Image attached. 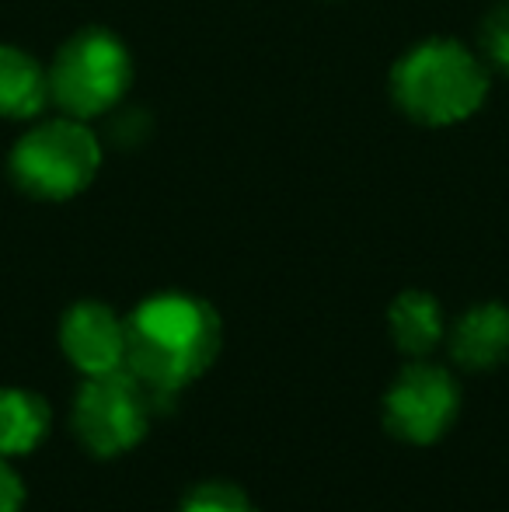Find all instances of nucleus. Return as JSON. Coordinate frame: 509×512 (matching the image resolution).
Returning <instances> with one entry per match:
<instances>
[{
	"label": "nucleus",
	"mask_w": 509,
	"mask_h": 512,
	"mask_svg": "<svg viewBox=\"0 0 509 512\" xmlns=\"http://www.w3.org/2000/svg\"><path fill=\"white\" fill-rule=\"evenodd\" d=\"M220 317L189 293L143 300L126 321V363L154 398H171L217 359Z\"/></svg>",
	"instance_id": "f257e3e1"
},
{
	"label": "nucleus",
	"mask_w": 509,
	"mask_h": 512,
	"mask_svg": "<svg viewBox=\"0 0 509 512\" xmlns=\"http://www.w3.org/2000/svg\"><path fill=\"white\" fill-rule=\"evenodd\" d=\"M391 91L408 119L422 126H454L482 108L489 70L461 42L429 39L398 60Z\"/></svg>",
	"instance_id": "f03ea898"
},
{
	"label": "nucleus",
	"mask_w": 509,
	"mask_h": 512,
	"mask_svg": "<svg viewBox=\"0 0 509 512\" xmlns=\"http://www.w3.org/2000/svg\"><path fill=\"white\" fill-rule=\"evenodd\" d=\"M102 168V147L84 119L39 122L18 140L11 154V175L35 199H70L91 185Z\"/></svg>",
	"instance_id": "7ed1b4c3"
},
{
	"label": "nucleus",
	"mask_w": 509,
	"mask_h": 512,
	"mask_svg": "<svg viewBox=\"0 0 509 512\" xmlns=\"http://www.w3.org/2000/svg\"><path fill=\"white\" fill-rule=\"evenodd\" d=\"M133 81L126 46L105 28L70 35L49 67V98L74 119H91L116 108Z\"/></svg>",
	"instance_id": "20e7f679"
},
{
	"label": "nucleus",
	"mask_w": 509,
	"mask_h": 512,
	"mask_svg": "<svg viewBox=\"0 0 509 512\" xmlns=\"http://www.w3.org/2000/svg\"><path fill=\"white\" fill-rule=\"evenodd\" d=\"M150 398L136 373L112 370L88 377L74 405V425L84 446H91L102 457L126 453L143 439L150 425Z\"/></svg>",
	"instance_id": "39448f33"
},
{
	"label": "nucleus",
	"mask_w": 509,
	"mask_h": 512,
	"mask_svg": "<svg viewBox=\"0 0 509 512\" xmlns=\"http://www.w3.org/2000/svg\"><path fill=\"white\" fill-rule=\"evenodd\" d=\"M457 401L461 394L447 373L436 366H412L387 391V429L408 443H433L454 422Z\"/></svg>",
	"instance_id": "423d86ee"
},
{
	"label": "nucleus",
	"mask_w": 509,
	"mask_h": 512,
	"mask_svg": "<svg viewBox=\"0 0 509 512\" xmlns=\"http://www.w3.org/2000/svg\"><path fill=\"white\" fill-rule=\"evenodd\" d=\"M60 345L70 363L88 377L112 373L126 363V321H119L112 307L84 300L63 317Z\"/></svg>",
	"instance_id": "0eeeda50"
},
{
	"label": "nucleus",
	"mask_w": 509,
	"mask_h": 512,
	"mask_svg": "<svg viewBox=\"0 0 509 512\" xmlns=\"http://www.w3.org/2000/svg\"><path fill=\"white\" fill-rule=\"evenodd\" d=\"M454 356L468 370H489L509 359V307L482 304L468 310L454 331Z\"/></svg>",
	"instance_id": "6e6552de"
},
{
	"label": "nucleus",
	"mask_w": 509,
	"mask_h": 512,
	"mask_svg": "<svg viewBox=\"0 0 509 512\" xmlns=\"http://www.w3.org/2000/svg\"><path fill=\"white\" fill-rule=\"evenodd\" d=\"M49 98V70H42L25 49L0 46V115L32 119Z\"/></svg>",
	"instance_id": "1a4fd4ad"
},
{
	"label": "nucleus",
	"mask_w": 509,
	"mask_h": 512,
	"mask_svg": "<svg viewBox=\"0 0 509 512\" xmlns=\"http://www.w3.org/2000/svg\"><path fill=\"white\" fill-rule=\"evenodd\" d=\"M49 408L39 394L0 387V457H18L46 439Z\"/></svg>",
	"instance_id": "9d476101"
},
{
	"label": "nucleus",
	"mask_w": 509,
	"mask_h": 512,
	"mask_svg": "<svg viewBox=\"0 0 509 512\" xmlns=\"http://www.w3.org/2000/svg\"><path fill=\"white\" fill-rule=\"evenodd\" d=\"M391 335L401 352L426 356L443 335V310L429 293L408 290L391 304Z\"/></svg>",
	"instance_id": "9b49d317"
},
{
	"label": "nucleus",
	"mask_w": 509,
	"mask_h": 512,
	"mask_svg": "<svg viewBox=\"0 0 509 512\" xmlns=\"http://www.w3.org/2000/svg\"><path fill=\"white\" fill-rule=\"evenodd\" d=\"M182 512H258L241 488L234 485H199L182 502Z\"/></svg>",
	"instance_id": "f8f14e48"
},
{
	"label": "nucleus",
	"mask_w": 509,
	"mask_h": 512,
	"mask_svg": "<svg viewBox=\"0 0 509 512\" xmlns=\"http://www.w3.org/2000/svg\"><path fill=\"white\" fill-rule=\"evenodd\" d=\"M478 39H482V49L492 67L509 70V0L496 4L485 14L482 28H478Z\"/></svg>",
	"instance_id": "ddd939ff"
},
{
	"label": "nucleus",
	"mask_w": 509,
	"mask_h": 512,
	"mask_svg": "<svg viewBox=\"0 0 509 512\" xmlns=\"http://www.w3.org/2000/svg\"><path fill=\"white\" fill-rule=\"evenodd\" d=\"M21 506H25V485L0 457V512H21Z\"/></svg>",
	"instance_id": "4468645a"
}]
</instances>
